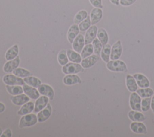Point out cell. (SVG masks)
<instances>
[{"label":"cell","instance_id":"cell-1","mask_svg":"<svg viewBox=\"0 0 154 137\" xmlns=\"http://www.w3.org/2000/svg\"><path fill=\"white\" fill-rule=\"evenodd\" d=\"M106 66L107 69L112 72H125L128 71L126 64L120 60H109L106 63Z\"/></svg>","mask_w":154,"mask_h":137},{"label":"cell","instance_id":"cell-2","mask_svg":"<svg viewBox=\"0 0 154 137\" xmlns=\"http://www.w3.org/2000/svg\"><path fill=\"white\" fill-rule=\"evenodd\" d=\"M38 122L37 116L34 113H28L26 115H22L20 118L19 122V128H24L28 127L31 126H33L36 124Z\"/></svg>","mask_w":154,"mask_h":137},{"label":"cell","instance_id":"cell-3","mask_svg":"<svg viewBox=\"0 0 154 137\" xmlns=\"http://www.w3.org/2000/svg\"><path fill=\"white\" fill-rule=\"evenodd\" d=\"M84 68L81 64L74 62L67 63L63 66L62 71L66 75L67 74H76L84 71Z\"/></svg>","mask_w":154,"mask_h":137},{"label":"cell","instance_id":"cell-4","mask_svg":"<svg viewBox=\"0 0 154 137\" xmlns=\"http://www.w3.org/2000/svg\"><path fill=\"white\" fill-rule=\"evenodd\" d=\"M2 81L4 84L7 85H20L22 86L25 84L23 79L22 78L19 77L14 75L13 74H8L5 75L2 78Z\"/></svg>","mask_w":154,"mask_h":137},{"label":"cell","instance_id":"cell-5","mask_svg":"<svg viewBox=\"0 0 154 137\" xmlns=\"http://www.w3.org/2000/svg\"><path fill=\"white\" fill-rule=\"evenodd\" d=\"M141 98L135 92H132L129 97V106L132 110L141 111Z\"/></svg>","mask_w":154,"mask_h":137},{"label":"cell","instance_id":"cell-6","mask_svg":"<svg viewBox=\"0 0 154 137\" xmlns=\"http://www.w3.org/2000/svg\"><path fill=\"white\" fill-rule=\"evenodd\" d=\"M122 54V45L120 40H117L111 46L110 59L112 60H118Z\"/></svg>","mask_w":154,"mask_h":137},{"label":"cell","instance_id":"cell-7","mask_svg":"<svg viewBox=\"0 0 154 137\" xmlns=\"http://www.w3.org/2000/svg\"><path fill=\"white\" fill-rule=\"evenodd\" d=\"M52 111V106L51 104L48 103L44 109H43L42 110H41L37 113V116L38 122L43 123L48 120L51 115Z\"/></svg>","mask_w":154,"mask_h":137},{"label":"cell","instance_id":"cell-8","mask_svg":"<svg viewBox=\"0 0 154 137\" xmlns=\"http://www.w3.org/2000/svg\"><path fill=\"white\" fill-rule=\"evenodd\" d=\"M98 28L95 25H91V27L86 31L84 36L85 45L92 43L93 40L96 37Z\"/></svg>","mask_w":154,"mask_h":137},{"label":"cell","instance_id":"cell-9","mask_svg":"<svg viewBox=\"0 0 154 137\" xmlns=\"http://www.w3.org/2000/svg\"><path fill=\"white\" fill-rule=\"evenodd\" d=\"M37 89L42 95L46 96L49 98V100H52L54 97V89L48 84H41Z\"/></svg>","mask_w":154,"mask_h":137},{"label":"cell","instance_id":"cell-10","mask_svg":"<svg viewBox=\"0 0 154 137\" xmlns=\"http://www.w3.org/2000/svg\"><path fill=\"white\" fill-rule=\"evenodd\" d=\"M19 64H20V57L19 56H17L14 59L8 60L4 64L3 66V71L6 73H11L15 69L18 68Z\"/></svg>","mask_w":154,"mask_h":137},{"label":"cell","instance_id":"cell-11","mask_svg":"<svg viewBox=\"0 0 154 137\" xmlns=\"http://www.w3.org/2000/svg\"><path fill=\"white\" fill-rule=\"evenodd\" d=\"M130 129L134 133L146 135L147 133V127L142 122L132 121L130 124Z\"/></svg>","mask_w":154,"mask_h":137},{"label":"cell","instance_id":"cell-12","mask_svg":"<svg viewBox=\"0 0 154 137\" xmlns=\"http://www.w3.org/2000/svg\"><path fill=\"white\" fill-rule=\"evenodd\" d=\"M99 60V57L98 55L91 54V56L83 59L80 63L84 69H87L94 66Z\"/></svg>","mask_w":154,"mask_h":137},{"label":"cell","instance_id":"cell-13","mask_svg":"<svg viewBox=\"0 0 154 137\" xmlns=\"http://www.w3.org/2000/svg\"><path fill=\"white\" fill-rule=\"evenodd\" d=\"M23 92L30 98L32 100H37L40 97V93L36 88L31 86L27 84L22 85Z\"/></svg>","mask_w":154,"mask_h":137},{"label":"cell","instance_id":"cell-14","mask_svg":"<svg viewBox=\"0 0 154 137\" xmlns=\"http://www.w3.org/2000/svg\"><path fill=\"white\" fill-rule=\"evenodd\" d=\"M137 84L138 87L140 88H147L149 87L150 86V81L147 77L144 75L143 74L140 73H136L133 75Z\"/></svg>","mask_w":154,"mask_h":137},{"label":"cell","instance_id":"cell-15","mask_svg":"<svg viewBox=\"0 0 154 137\" xmlns=\"http://www.w3.org/2000/svg\"><path fill=\"white\" fill-rule=\"evenodd\" d=\"M49 98L45 95L40 96L35 101L34 104V113H38L39 111L44 109L49 102Z\"/></svg>","mask_w":154,"mask_h":137},{"label":"cell","instance_id":"cell-16","mask_svg":"<svg viewBox=\"0 0 154 137\" xmlns=\"http://www.w3.org/2000/svg\"><path fill=\"white\" fill-rule=\"evenodd\" d=\"M103 11L102 8H93L90 14V18L91 20V25H95L97 24L102 18Z\"/></svg>","mask_w":154,"mask_h":137},{"label":"cell","instance_id":"cell-17","mask_svg":"<svg viewBox=\"0 0 154 137\" xmlns=\"http://www.w3.org/2000/svg\"><path fill=\"white\" fill-rule=\"evenodd\" d=\"M72 45L74 51L81 53L85 45L84 36L81 34H79L75 39Z\"/></svg>","mask_w":154,"mask_h":137},{"label":"cell","instance_id":"cell-18","mask_svg":"<svg viewBox=\"0 0 154 137\" xmlns=\"http://www.w3.org/2000/svg\"><path fill=\"white\" fill-rule=\"evenodd\" d=\"M30 98L28 97L25 93L17 95H13L10 97L11 101L16 106H22L25 103L29 101Z\"/></svg>","mask_w":154,"mask_h":137},{"label":"cell","instance_id":"cell-19","mask_svg":"<svg viewBox=\"0 0 154 137\" xmlns=\"http://www.w3.org/2000/svg\"><path fill=\"white\" fill-rule=\"evenodd\" d=\"M63 82L67 86H71L76 84H81L82 80L76 74H67L64 77Z\"/></svg>","mask_w":154,"mask_h":137},{"label":"cell","instance_id":"cell-20","mask_svg":"<svg viewBox=\"0 0 154 137\" xmlns=\"http://www.w3.org/2000/svg\"><path fill=\"white\" fill-rule=\"evenodd\" d=\"M79 31L78 24H74L69 27L67 33V38L70 43H73L75 39L79 34Z\"/></svg>","mask_w":154,"mask_h":137},{"label":"cell","instance_id":"cell-21","mask_svg":"<svg viewBox=\"0 0 154 137\" xmlns=\"http://www.w3.org/2000/svg\"><path fill=\"white\" fill-rule=\"evenodd\" d=\"M128 116L130 120L136 122H143L146 118V116L140 111L134 110H130L128 113Z\"/></svg>","mask_w":154,"mask_h":137},{"label":"cell","instance_id":"cell-22","mask_svg":"<svg viewBox=\"0 0 154 137\" xmlns=\"http://www.w3.org/2000/svg\"><path fill=\"white\" fill-rule=\"evenodd\" d=\"M34 109V103L32 101H28L22 106L20 109L17 112L19 115H24L28 113H31Z\"/></svg>","mask_w":154,"mask_h":137},{"label":"cell","instance_id":"cell-23","mask_svg":"<svg viewBox=\"0 0 154 137\" xmlns=\"http://www.w3.org/2000/svg\"><path fill=\"white\" fill-rule=\"evenodd\" d=\"M126 86L128 90L131 92H136L138 89V85L133 75L128 74L126 76Z\"/></svg>","mask_w":154,"mask_h":137},{"label":"cell","instance_id":"cell-24","mask_svg":"<svg viewBox=\"0 0 154 137\" xmlns=\"http://www.w3.org/2000/svg\"><path fill=\"white\" fill-rule=\"evenodd\" d=\"M19 54V46L17 44L13 45L9 49H8L5 54V59L8 61L16 58Z\"/></svg>","mask_w":154,"mask_h":137},{"label":"cell","instance_id":"cell-25","mask_svg":"<svg viewBox=\"0 0 154 137\" xmlns=\"http://www.w3.org/2000/svg\"><path fill=\"white\" fill-rule=\"evenodd\" d=\"M111 49V45L107 43L103 46L102 49L101 50L100 57H101L102 60L105 63L108 62L110 60Z\"/></svg>","mask_w":154,"mask_h":137},{"label":"cell","instance_id":"cell-26","mask_svg":"<svg viewBox=\"0 0 154 137\" xmlns=\"http://www.w3.org/2000/svg\"><path fill=\"white\" fill-rule=\"evenodd\" d=\"M67 55L69 60L72 62L79 63L82 61V57L81 56V54H79V53L74 50L70 49H67Z\"/></svg>","mask_w":154,"mask_h":137},{"label":"cell","instance_id":"cell-27","mask_svg":"<svg viewBox=\"0 0 154 137\" xmlns=\"http://www.w3.org/2000/svg\"><path fill=\"white\" fill-rule=\"evenodd\" d=\"M97 37L102 43V45H105L108 42V34L107 31L103 28H100L97 30Z\"/></svg>","mask_w":154,"mask_h":137},{"label":"cell","instance_id":"cell-28","mask_svg":"<svg viewBox=\"0 0 154 137\" xmlns=\"http://www.w3.org/2000/svg\"><path fill=\"white\" fill-rule=\"evenodd\" d=\"M5 88L7 92L11 95H17L23 92V88L20 85L10 86L5 84Z\"/></svg>","mask_w":154,"mask_h":137},{"label":"cell","instance_id":"cell-29","mask_svg":"<svg viewBox=\"0 0 154 137\" xmlns=\"http://www.w3.org/2000/svg\"><path fill=\"white\" fill-rule=\"evenodd\" d=\"M23 79L26 84L34 88H37L42 84V81L39 78L32 75L23 78Z\"/></svg>","mask_w":154,"mask_h":137},{"label":"cell","instance_id":"cell-30","mask_svg":"<svg viewBox=\"0 0 154 137\" xmlns=\"http://www.w3.org/2000/svg\"><path fill=\"white\" fill-rule=\"evenodd\" d=\"M136 92L140 96L141 98H147L151 97L153 95V91L152 88L147 87L144 88L137 89Z\"/></svg>","mask_w":154,"mask_h":137},{"label":"cell","instance_id":"cell-31","mask_svg":"<svg viewBox=\"0 0 154 137\" xmlns=\"http://www.w3.org/2000/svg\"><path fill=\"white\" fill-rule=\"evenodd\" d=\"M12 73L15 75L17 77H20V78H25L31 75H32V74L28 70L22 68H17L15 69Z\"/></svg>","mask_w":154,"mask_h":137},{"label":"cell","instance_id":"cell-32","mask_svg":"<svg viewBox=\"0 0 154 137\" xmlns=\"http://www.w3.org/2000/svg\"><path fill=\"white\" fill-rule=\"evenodd\" d=\"M57 60H58V63L62 66L66 65L67 63H69V60L67 55V50H65V49L61 50L58 54Z\"/></svg>","mask_w":154,"mask_h":137},{"label":"cell","instance_id":"cell-33","mask_svg":"<svg viewBox=\"0 0 154 137\" xmlns=\"http://www.w3.org/2000/svg\"><path fill=\"white\" fill-rule=\"evenodd\" d=\"M93 53H94V49H93V45L91 43L87 44V45H85L82 51L81 52V56L83 59L91 56V54H93Z\"/></svg>","mask_w":154,"mask_h":137},{"label":"cell","instance_id":"cell-34","mask_svg":"<svg viewBox=\"0 0 154 137\" xmlns=\"http://www.w3.org/2000/svg\"><path fill=\"white\" fill-rule=\"evenodd\" d=\"M88 16V13L85 10H81L76 13V14L75 15L74 17V23L76 24H79L80 22H81L82 21H84L85 19L87 18Z\"/></svg>","mask_w":154,"mask_h":137},{"label":"cell","instance_id":"cell-35","mask_svg":"<svg viewBox=\"0 0 154 137\" xmlns=\"http://www.w3.org/2000/svg\"><path fill=\"white\" fill-rule=\"evenodd\" d=\"M91 25V20L90 16H88L86 19H85L84 21H82L81 22H80L78 24V27L79 28L80 31H87Z\"/></svg>","mask_w":154,"mask_h":137},{"label":"cell","instance_id":"cell-36","mask_svg":"<svg viewBox=\"0 0 154 137\" xmlns=\"http://www.w3.org/2000/svg\"><path fill=\"white\" fill-rule=\"evenodd\" d=\"M92 45L94 49V53L96 55H100L101 50L102 49L103 45L102 43L100 42V40L97 39V37L95 38L93 41L92 42Z\"/></svg>","mask_w":154,"mask_h":137},{"label":"cell","instance_id":"cell-37","mask_svg":"<svg viewBox=\"0 0 154 137\" xmlns=\"http://www.w3.org/2000/svg\"><path fill=\"white\" fill-rule=\"evenodd\" d=\"M151 106V97H147V98H143L141 99V111L143 112H147Z\"/></svg>","mask_w":154,"mask_h":137},{"label":"cell","instance_id":"cell-38","mask_svg":"<svg viewBox=\"0 0 154 137\" xmlns=\"http://www.w3.org/2000/svg\"><path fill=\"white\" fill-rule=\"evenodd\" d=\"M89 1L91 4V5L93 6L94 7L100 8H103L102 0H89Z\"/></svg>","mask_w":154,"mask_h":137},{"label":"cell","instance_id":"cell-39","mask_svg":"<svg viewBox=\"0 0 154 137\" xmlns=\"http://www.w3.org/2000/svg\"><path fill=\"white\" fill-rule=\"evenodd\" d=\"M137 0H120V4L124 7H127L132 5Z\"/></svg>","mask_w":154,"mask_h":137},{"label":"cell","instance_id":"cell-40","mask_svg":"<svg viewBox=\"0 0 154 137\" xmlns=\"http://www.w3.org/2000/svg\"><path fill=\"white\" fill-rule=\"evenodd\" d=\"M12 136V132L10 129L8 128L5 129L4 132H2V133L1 136V137H11Z\"/></svg>","mask_w":154,"mask_h":137},{"label":"cell","instance_id":"cell-41","mask_svg":"<svg viewBox=\"0 0 154 137\" xmlns=\"http://www.w3.org/2000/svg\"><path fill=\"white\" fill-rule=\"evenodd\" d=\"M5 109V104L1 102H0V113H2L4 112Z\"/></svg>","mask_w":154,"mask_h":137},{"label":"cell","instance_id":"cell-42","mask_svg":"<svg viewBox=\"0 0 154 137\" xmlns=\"http://www.w3.org/2000/svg\"><path fill=\"white\" fill-rule=\"evenodd\" d=\"M110 2L116 5H119L120 4V0H109Z\"/></svg>","mask_w":154,"mask_h":137},{"label":"cell","instance_id":"cell-43","mask_svg":"<svg viewBox=\"0 0 154 137\" xmlns=\"http://www.w3.org/2000/svg\"><path fill=\"white\" fill-rule=\"evenodd\" d=\"M150 108L152 109V111L154 110V95H153V97L151 98V106H150Z\"/></svg>","mask_w":154,"mask_h":137},{"label":"cell","instance_id":"cell-44","mask_svg":"<svg viewBox=\"0 0 154 137\" xmlns=\"http://www.w3.org/2000/svg\"><path fill=\"white\" fill-rule=\"evenodd\" d=\"M2 133V129L0 128V136H1Z\"/></svg>","mask_w":154,"mask_h":137},{"label":"cell","instance_id":"cell-45","mask_svg":"<svg viewBox=\"0 0 154 137\" xmlns=\"http://www.w3.org/2000/svg\"><path fill=\"white\" fill-rule=\"evenodd\" d=\"M153 113H154V110H153Z\"/></svg>","mask_w":154,"mask_h":137},{"label":"cell","instance_id":"cell-46","mask_svg":"<svg viewBox=\"0 0 154 137\" xmlns=\"http://www.w3.org/2000/svg\"><path fill=\"white\" fill-rule=\"evenodd\" d=\"M0 80H1V78H0Z\"/></svg>","mask_w":154,"mask_h":137}]
</instances>
